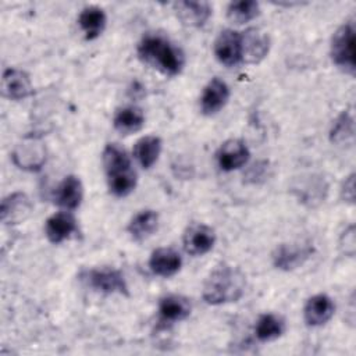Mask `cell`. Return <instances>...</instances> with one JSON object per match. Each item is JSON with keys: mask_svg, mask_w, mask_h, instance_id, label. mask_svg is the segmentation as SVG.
<instances>
[{"mask_svg": "<svg viewBox=\"0 0 356 356\" xmlns=\"http://www.w3.org/2000/svg\"><path fill=\"white\" fill-rule=\"evenodd\" d=\"M246 288V277L228 263L217 264L206 277L202 288V298L206 303L218 306L238 302Z\"/></svg>", "mask_w": 356, "mask_h": 356, "instance_id": "cell-1", "label": "cell"}, {"mask_svg": "<svg viewBox=\"0 0 356 356\" xmlns=\"http://www.w3.org/2000/svg\"><path fill=\"white\" fill-rule=\"evenodd\" d=\"M138 57L164 75L175 76L185 67L184 51L161 35L149 33L138 44Z\"/></svg>", "mask_w": 356, "mask_h": 356, "instance_id": "cell-2", "label": "cell"}, {"mask_svg": "<svg viewBox=\"0 0 356 356\" xmlns=\"http://www.w3.org/2000/svg\"><path fill=\"white\" fill-rule=\"evenodd\" d=\"M102 163L110 193L117 197L128 196L136 186V172L127 152L117 143H108L102 152Z\"/></svg>", "mask_w": 356, "mask_h": 356, "instance_id": "cell-3", "label": "cell"}, {"mask_svg": "<svg viewBox=\"0 0 356 356\" xmlns=\"http://www.w3.org/2000/svg\"><path fill=\"white\" fill-rule=\"evenodd\" d=\"M330 54L332 63L345 71L346 74L353 75L356 68L355 61V25L353 22H346L341 25L332 35Z\"/></svg>", "mask_w": 356, "mask_h": 356, "instance_id": "cell-4", "label": "cell"}, {"mask_svg": "<svg viewBox=\"0 0 356 356\" xmlns=\"http://www.w3.org/2000/svg\"><path fill=\"white\" fill-rule=\"evenodd\" d=\"M81 280L93 291L104 295L129 296L128 284L124 274L114 267L90 268L81 274Z\"/></svg>", "mask_w": 356, "mask_h": 356, "instance_id": "cell-5", "label": "cell"}, {"mask_svg": "<svg viewBox=\"0 0 356 356\" xmlns=\"http://www.w3.org/2000/svg\"><path fill=\"white\" fill-rule=\"evenodd\" d=\"M11 159L24 171H39L46 161V146L38 136H25L15 145Z\"/></svg>", "mask_w": 356, "mask_h": 356, "instance_id": "cell-6", "label": "cell"}, {"mask_svg": "<svg viewBox=\"0 0 356 356\" xmlns=\"http://www.w3.org/2000/svg\"><path fill=\"white\" fill-rule=\"evenodd\" d=\"M214 56L225 67L242 63V35L234 29H224L214 40Z\"/></svg>", "mask_w": 356, "mask_h": 356, "instance_id": "cell-7", "label": "cell"}, {"mask_svg": "<svg viewBox=\"0 0 356 356\" xmlns=\"http://www.w3.org/2000/svg\"><path fill=\"white\" fill-rule=\"evenodd\" d=\"M216 243V232L211 227L203 222H192L186 227L182 245L188 254L203 256L209 253Z\"/></svg>", "mask_w": 356, "mask_h": 356, "instance_id": "cell-8", "label": "cell"}, {"mask_svg": "<svg viewBox=\"0 0 356 356\" xmlns=\"http://www.w3.org/2000/svg\"><path fill=\"white\" fill-rule=\"evenodd\" d=\"M229 86L220 78H211L200 95V111L204 115H214L221 111L229 100Z\"/></svg>", "mask_w": 356, "mask_h": 356, "instance_id": "cell-9", "label": "cell"}, {"mask_svg": "<svg viewBox=\"0 0 356 356\" xmlns=\"http://www.w3.org/2000/svg\"><path fill=\"white\" fill-rule=\"evenodd\" d=\"M250 157V150L248 145L242 139H228L225 140L218 152H217V164L218 167L225 171H234L243 167Z\"/></svg>", "mask_w": 356, "mask_h": 356, "instance_id": "cell-10", "label": "cell"}, {"mask_svg": "<svg viewBox=\"0 0 356 356\" xmlns=\"http://www.w3.org/2000/svg\"><path fill=\"white\" fill-rule=\"evenodd\" d=\"M313 248L303 243H281L273 253V264L282 271H291L302 266L310 256Z\"/></svg>", "mask_w": 356, "mask_h": 356, "instance_id": "cell-11", "label": "cell"}, {"mask_svg": "<svg viewBox=\"0 0 356 356\" xmlns=\"http://www.w3.org/2000/svg\"><path fill=\"white\" fill-rule=\"evenodd\" d=\"M242 35V61L259 64L270 50V38L257 28H249Z\"/></svg>", "mask_w": 356, "mask_h": 356, "instance_id": "cell-12", "label": "cell"}, {"mask_svg": "<svg viewBox=\"0 0 356 356\" xmlns=\"http://www.w3.org/2000/svg\"><path fill=\"white\" fill-rule=\"evenodd\" d=\"M76 231H78L76 218L68 210H61L51 214L44 224V234L47 239L54 245H58L67 241Z\"/></svg>", "mask_w": 356, "mask_h": 356, "instance_id": "cell-13", "label": "cell"}, {"mask_svg": "<svg viewBox=\"0 0 356 356\" xmlns=\"http://www.w3.org/2000/svg\"><path fill=\"white\" fill-rule=\"evenodd\" d=\"M335 312L332 299L325 293H316L310 296L303 307V317L309 327H321L327 324Z\"/></svg>", "mask_w": 356, "mask_h": 356, "instance_id": "cell-14", "label": "cell"}, {"mask_svg": "<svg viewBox=\"0 0 356 356\" xmlns=\"http://www.w3.org/2000/svg\"><path fill=\"white\" fill-rule=\"evenodd\" d=\"M1 92L10 100L26 99L32 93L29 75L18 68H7L1 76Z\"/></svg>", "mask_w": 356, "mask_h": 356, "instance_id": "cell-15", "label": "cell"}, {"mask_svg": "<svg viewBox=\"0 0 356 356\" xmlns=\"http://www.w3.org/2000/svg\"><path fill=\"white\" fill-rule=\"evenodd\" d=\"M83 199V186L76 175H67L56 186L53 200L64 210H75Z\"/></svg>", "mask_w": 356, "mask_h": 356, "instance_id": "cell-16", "label": "cell"}, {"mask_svg": "<svg viewBox=\"0 0 356 356\" xmlns=\"http://www.w3.org/2000/svg\"><path fill=\"white\" fill-rule=\"evenodd\" d=\"M181 266L182 257L172 248H157L149 257V268L157 277H172L181 270Z\"/></svg>", "mask_w": 356, "mask_h": 356, "instance_id": "cell-17", "label": "cell"}, {"mask_svg": "<svg viewBox=\"0 0 356 356\" xmlns=\"http://www.w3.org/2000/svg\"><path fill=\"white\" fill-rule=\"evenodd\" d=\"M32 204L29 197L22 192H13L1 200L0 216L4 224H19L31 213Z\"/></svg>", "mask_w": 356, "mask_h": 356, "instance_id": "cell-18", "label": "cell"}, {"mask_svg": "<svg viewBox=\"0 0 356 356\" xmlns=\"http://www.w3.org/2000/svg\"><path fill=\"white\" fill-rule=\"evenodd\" d=\"M174 8L179 21L189 28L203 26L211 15V7L207 1H177Z\"/></svg>", "mask_w": 356, "mask_h": 356, "instance_id": "cell-19", "label": "cell"}, {"mask_svg": "<svg viewBox=\"0 0 356 356\" xmlns=\"http://www.w3.org/2000/svg\"><path fill=\"white\" fill-rule=\"evenodd\" d=\"M159 317L163 323L174 324L184 321L192 312V305L188 298L181 295H167L159 302Z\"/></svg>", "mask_w": 356, "mask_h": 356, "instance_id": "cell-20", "label": "cell"}, {"mask_svg": "<svg viewBox=\"0 0 356 356\" xmlns=\"http://www.w3.org/2000/svg\"><path fill=\"white\" fill-rule=\"evenodd\" d=\"M159 227V214L154 210L146 209L138 211L128 222L127 231L136 242H142L152 236Z\"/></svg>", "mask_w": 356, "mask_h": 356, "instance_id": "cell-21", "label": "cell"}, {"mask_svg": "<svg viewBox=\"0 0 356 356\" xmlns=\"http://www.w3.org/2000/svg\"><path fill=\"white\" fill-rule=\"evenodd\" d=\"M107 24L106 13L97 6L85 7L78 17V25L86 40H95L102 35Z\"/></svg>", "mask_w": 356, "mask_h": 356, "instance_id": "cell-22", "label": "cell"}, {"mask_svg": "<svg viewBox=\"0 0 356 356\" xmlns=\"http://www.w3.org/2000/svg\"><path fill=\"white\" fill-rule=\"evenodd\" d=\"M145 125V114L136 106H125L115 111L113 127L121 135H131L140 131Z\"/></svg>", "mask_w": 356, "mask_h": 356, "instance_id": "cell-23", "label": "cell"}, {"mask_svg": "<svg viewBox=\"0 0 356 356\" xmlns=\"http://www.w3.org/2000/svg\"><path fill=\"white\" fill-rule=\"evenodd\" d=\"M161 147L163 143L159 136L146 135L136 140L134 146V157L142 168L149 170L157 163L161 153Z\"/></svg>", "mask_w": 356, "mask_h": 356, "instance_id": "cell-24", "label": "cell"}, {"mask_svg": "<svg viewBox=\"0 0 356 356\" xmlns=\"http://www.w3.org/2000/svg\"><path fill=\"white\" fill-rule=\"evenodd\" d=\"M327 189V182L318 175H309L307 178H302L300 184L293 186V192L298 193V197L309 206L321 203L325 197Z\"/></svg>", "mask_w": 356, "mask_h": 356, "instance_id": "cell-25", "label": "cell"}, {"mask_svg": "<svg viewBox=\"0 0 356 356\" xmlns=\"http://www.w3.org/2000/svg\"><path fill=\"white\" fill-rule=\"evenodd\" d=\"M285 332L284 320L273 313L261 314L254 324V337L260 342H271Z\"/></svg>", "mask_w": 356, "mask_h": 356, "instance_id": "cell-26", "label": "cell"}, {"mask_svg": "<svg viewBox=\"0 0 356 356\" xmlns=\"http://www.w3.org/2000/svg\"><path fill=\"white\" fill-rule=\"evenodd\" d=\"M260 14V6L254 0L232 1L227 7V18L235 24L242 25L254 19Z\"/></svg>", "mask_w": 356, "mask_h": 356, "instance_id": "cell-27", "label": "cell"}, {"mask_svg": "<svg viewBox=\"0 0 356 356\" xmlns=\"http://www.w3.org/2000/svg\"><path fill=\"white\" fill-rule=\"evenodd\" d=\"M353 118L348 111H342L331 125L330 139L335 145H343L353 139Z\"/></svg>", "mask_w": 356, "mask_h": 356, "instance_id": "cell-28", "label": "cell"}, {"mask_svg": "<svg viewBox=\"0 0 356 356\" xmlns=\"http://www.w3.org/2000/svg\"><path fill=\"white\" fill-rule=\"evenodd\" d=\"M339 248L341 250L349 256L353 257L355 249H356V239H355V225H349L341 235L339 239Z\"/></svg>", "mask_w": 356, "mask_h": 356, "instance_id": "cell-29", "label": "cell"}, {"mask_svg": "<svg viewBox=\"0 0 356 356\" xmlns=\"http://www.w3.org/2000/svg\"><path fill=\"white\" fill-rule=\"evenodd\" d=\"M341 196L343 202L353 203L355 200V174H350L349 177L345 178L342 188H341Z\"/></svg>", "mask_w": 356, "mask_h": 356, "instance_id": "cell-30", "label": "cell"}]
</instances>
